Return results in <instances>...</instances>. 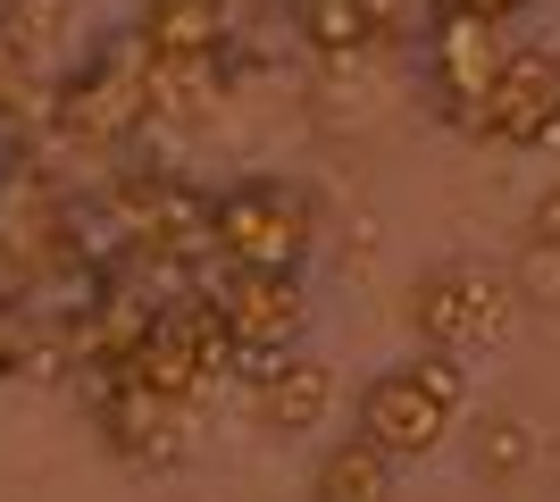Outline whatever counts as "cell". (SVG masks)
I'll return each instance as SVG.
<instances>
[{"instance_id":"1","label":"cell","mask_w":560,"mask_h":502,"mask_svg":"<svg viewBox=\"0 0 560 502\" xmlns=\"http://www.w3.org/2000/svg\"><path fill=\"white\" fill-rule=\"evenodd\" d=\"M460 402H468V360L410 352L360 385V444H376L394 469L401 460H435L460 428Z\"/></svg>"},{"instance_id":"2","label":"cell","mask_w":560,"mask_h":502,"mask_svg":"<svg viewBox=\"0 0 560 502\" xmlns=\"http://www.w3.org/2000/svg\"><path fill=\"white\" fill-rule=\"evenodd\" d=\"M234 369H243V352L226 343L210 293H176V302L151 311V327L135 335V352L117 360V369H101V377H126V385H142V394H160V402L192 410L218 377H234Z\"/></svg>"},{"instance_id":"3","label":"cell","mask_w":560,"mask_h":502,"mask_svg":"<svg viewBox=\"0 0 560 502\" xmlns=\"http://www.w3.org/2000/svg\"><path fill=\"white\" fill-rule=\"evenodd\" d=\"M218 268H302L318 243V210L293 176H234L210 192V226H201Z\"/></svg>"},{"instance_id":"4","label":"cell","mask_w":560,"mask_h":502,"mask_svg":"<svg viewBox=\"0 0 560 502\" xmlns=\"http://www.w3.org/2000/svg\"><path fill=\"white\" fill-rule=\"evenodd\" d=\"M50 118H59V135L84 151H117L135 143L142 126H151V93H142V50L135 34H101V43H84L59 68V84H50Z\"/></svg>"},{"instance_id":"5","label":"cell","mask_w":560,"mask_h":502,"mask_svg":"<svg viewBox=\"0 0 560 502\" xmlns=\"http://www.w3.org/2000/svg\"><path fill=\"white\" fill-rule=\"evenodd\" d=\"M401 318H410V335H419V352H486V343H502L518 318V285L502 277L493 260H435L410 285V302H401Z\"/></svg>"},{"instance_id":"6","label":"cell","mask_w":560,"mask_h":502,"mask_svg":"<svg viewBox=\"0 0 560 502\" xmlns=\"http://www.w3.org/2000/svg\"><path fill=\"white\" fill-rule=\"evenodd\" d=\"M201 293H210L226 343L243 352V369H252V360H277V352H302V335H310L302 268H218Z\"/></svg>"},{"instance_id":"7","label":"cell","mask_w":560,"mask_h":502,"mask_svg":"<svg viewBox=\"0 0 560 502\" xmlns=\"http://www.w3.org/2000/svg\"><path fill=\"white\" fill-rule=\"evenodd\" d=\"M468 135H486V143H502V151H544L560 135V43H511L502 50V68H493Z\"/></svg>"},{"instance_id":"8","label":"cell","mask_w":560,"mask_h":502,"mask_svg":"<svg viewBox=\"0 0 560 502\" xmlns=\"http://www.w3.org/2000/svg\"><path fill=\"white\" fill-rule=\"evenodd\" d=\"M502 50H511L502 25H477L460 9H427V93H435V118H452V126L477 118Z\"/></svg>"},{"instance_id":"9","label":"cell","mask_w":560,"mask_h":502,"mask_svg":"<svg viewBox=\"0 0 560 502\" xmlns=\"http://www.w3.org/2000/svg\"><path fill=\"white\" fill-rule=\"evenodd\" d=\"M252 419L268 435H318L335 410V369L318 352H277V360H252Z\"/></svg>"},{"instance_id":"10","label":"cell","mask_w":560,"mask_h":502,"mask_svg":"<svg viewBox=\"0 0 560 502\" xmlns=\"http://www.w3.org/2000/svg\"><path fill=\"white\" fill-rule=\"evenodd\" d=\"M101 435H109V453L117 460H185V410L160 402V394H142V385L126 377H101Z\"/></svg>"},{"instance_id":"11","label":"cell","mask_w":560,"mask_h":502,"mask_svg":"<svg viewBox=\"0 0 560 502\" xmlns=\"http://www.w3.org/2000/svg\"><path fill=\"white\" fill-rule=\"evenodd\" d=\"M135 50L142 59H218L226 50V0H142Z\"/></svg>"},{"instance_id":"12","label":"cell","mask_w":560,"mask_h":502,"mask_svg":"<svg viewBox=\"0 0 560 502\" xmlns=\"http://www.w3.org/2000/svg\"><path fill=\"white\" fill-rule=\"evenodd\" d=\"M0 34L59 84V68L84 50V9L75 0H0Z\"/></svg>"},{"instance_id":"13","label":"cell","mask_w":560,"mask_h":502,"mask_svg":"<svg viewBox=\"0 0 560 502\" xmlns=\"http://www.w3.org/2000/svg\"><path fill=\"white\" fill-rule=\"evenodd\" d=\"M394 460L360 444V435H335L327 453L310 460V502H394Z\"/></svg>"},{"instance_id":"14","label":"cell","mask_w":560,"mask_h":502,"mask_svg":"<svg viewBox=\"0 0 560 502\" xmlns=\"http://www.w3.org/2000/svg\"><path fill=\"white\" fill-rule=\"evenodd\" d=\"M151 118H201L218 101V59H142Z\"/></svg>"},{"instance_id":"15","label":"cell","mask_w":560,"mask_h":502,"mask_svg":"<svg viewBox=\"0 0 560 502\" xmlns=\"http://www.w3.org/2000/svg\"><path fill=\"white\" fill-rule=\"evenodd\" d=\"M293 25H302V43L327 50V59H351L360 43H376L360 0H293Z\"/></svg>"},{"instance_id":"16","label":"cell","mask_w":560,"mask_h":502,"mask_svg":"<svg viewBox=\"0 0 560 502\" xmlns=\"http://www.w3.org/2000/svg\"><path fill=\"white\" fill-rule=\"evenodd\" d=\"M527 460H536V435H527V419H518V410H493L486 428H477V478H518V469H527Z\"/></svg>"},{"instance_id":"17","label":"cell","mask_w":560,"mask_h":502,"mask_svg":"<svg viewBox=\"0 0 560 502\" xmlns=\"http://www.w3.org/2000/svg\"><path fill=\"white\" fill-rule=\"evenodd\" d=\"M527 243H536V260H552V277H560V185L536 192V210H527Z\"/></svg>"},{"instance_id":"18","label":"cell","mask_w":560,"mask_h":502,"mask_svg":"<svg viewBox=\"0 0 560 502\" xmlns=\"http://www.w3.org/2000/svg\"><path fill=\"white\" fill-rule=\"evenodd\" d=\"M427 9H460V17H477V25H511V17H527L536 0H427Z\"/></svg>"}]
</instances>
